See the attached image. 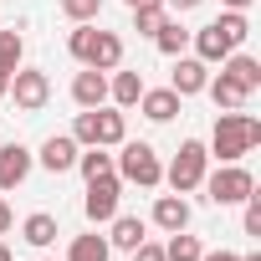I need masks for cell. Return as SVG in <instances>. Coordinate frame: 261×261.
I'll use <instances>...</instances> for the list:
<instances>
[{
  "label": "cell",
  "mask_w": 261,
  "mask_h": 261,
  "mask_svg": "<svg viewBox=\"0 0 261 261\" xmlns=\"http://www.w3.org/2000/svg\"><path fill=\"white\" fill-rule=\"evenodd\" d=\"M261 144V123L246 113V108H236V113H220L215 118V134H210V159H220V164H241L251 149Z\"/></svg>",
  "instance_id": "cell-1"
},
{
  "label": "cell",
  "mask_w": 261,
  "mask_h": 261,
  "mask_svg": "<svg viewBox=\"0 0 261 261\" xmlns=\"http://www.w3.org/2000/svg\"><path fill=\"white\" fill-rule=\"evenodd\" d=\"M72 139L82 144V149H118L123 139H128V118H123V108H82L77 113V123H72Z\"/></svg>",
  "instance_id": "cell-2"
},
{
  "label": "cell",
  "mask_w": 261,
  "mask_h": 261,
  "mask_svg": "<svg viewBox=\"0 0 261 261\" xmlns=\"http://www.w3.org/2000/svg\"><path fill=\"white\" fill-rule=\"evenodd\" d=\"M113 174L123 179V185H139V190H154V185H164V164H159V154L149 149V144H118V159H113Z\"/></svg>",
  "instance_id": "cell-3"
},
{
  "label": "cell",
  "mask_w": 261,
  "mask_h": 261,
  "mask_svg": "<svg viewBox=\"0 0 261 261\" xmlns=\"http://www.w3.org/2000/svg\"><path fill=\"white\" fill-rule=\"evenodd\" d=\"M200 190H205V200H210V205H241L246 195H256V174H251L246 164H220L215 174L205 169Z\"/></svg>",
  "instance_id": "cell-4"
},
{
  "label": "cell",
  "mask_w": 261,
  "mask_h": 261,
  "mask_svg": "<svg viewBox=\"0 0 261 261\" xmlns=\"http://www.w3.org/2000/svg\"><path fill=\"white\" fill-rule=\"evenodd\" d=\"M205 169H210L205 144H200V139H185V144H179V154H174V164L164 169V179H169V190H174V195H190V190H200Z\"/></svg>",
  "instance_id": "cell-5"
},
{
  "label": "cell",
  "mask_w": 261,
  "mask_h": 261,
  "mask_svg": "<svg viewBox=\"0 0 261 261\" xmlns=\"http://www.w3.org/2000/svg\"><path fill=\"white\" fill-rule=\"evenodd\" d=\"M11 97H16L21 113H41L51 102V77L41 67H16L11 72Z\"/></svg>",
  "instance_id": "cell-6"
},
{
  "label": "cell",
  "mask_w": 261,
  "mask_h": 261,
  "mask_svg": "<svg viewBox=\"0 0 261 261\" xmlns=\"http://www.w3.org/2000/svg\"><path fill=\"white\" fill-rule=\"evenodd\" d=\"M118 200H123V179H118V174H97V179H87L82 210H87L92 225H108V220L118 215Z\"/></svg>",
  "instance_id": "cell-7"
},
{
  "label": "cell",
  "mask_w": 261,
  "mask_h": 261,
  "mask_svg": "<svg viewBox=\"0 0 261 261\" xmlns=\"http://www.w3.org/2000/svg\"><path fill=\"white\" fill-rule=\"evenodd\" d=\"M190 41H195V57L205 62V67H215V62H225L230 51H236V41L220 31V21H210V26H200V31H190Z\"/></svg>",
  "instance_id": "cell-8"
},
{
  "label": "cell",
  "mask_w": 261,
  "mask_h": 261,
  "mask_svg": "<svg viewBox=\"0 0 261 261\" xmlns=\"http://www.w3.org/2000/svg\"><path fill=\"white\" fill-rule=\"evenodd\" d=\"M77 154H82V144L72 139V134H51L46 144H41V169H51V174H67V169H77Z\"/></svg>",
  "instance_id": "cell-9"
},
{
  "label": "cell",
  "mask_w": 261,
  "mask_h": 261,
  "mask_svg": "<svg viewBox=\"0 0 261 261\" xmlns=\"http://www.w3.org/2000/svg\"><path fill=\"white\" fill-rule=\"evenodd\" d=\"M205 82H210V67H205L200 57H174L169 87H174L179 97H195V92H205Z\"/></svg>",
  "instance_id": "cell-10"
},
{
  "label": "cell",
  "mask_w": 261,
  "mask_h": 261,
  "mask_svg": "<svg viewBox=\"0 0 261 261\" xmlns=\"http://www.w3.org/2000/svg\"><path fill=\"white\" fill-rule=\"evenodd\" d=\"M31 149L26 144H0V190H16V185H26V174H31Z\"/></svg>",
  "instance_id": "cell-11"
},
{
  "label": "cell",
  "mask_w": 261,
  "mask_h": 261,
  "mask_svg": "<svg viewBox=\"0 0 261 261\" xmlns=\"http://www.w3.org/2000/svg\"><path fill=\"white\" fill-rule=\"evenodd\" d=\"M72 102H77V108H102V102H108V72L82 67V72L72 77Z\"/></svg>",
  "instance_id": "cell-12"
},
{
  "label": "cell",
  "mask_w": 261,
  "mask_h": 261,
  "mask_svg": "<svg viewBox=\"0 0 261 261\" xmlns=\"http://www.w3.org/2000/svg\"><path fill=\"white\" fill-rule=\"evenodd\" d=\"M179 102H185V97H179L174 87H144V97H139V113H144L149 123H169V118L179 113Z\"/></svg>",
  "instance_id": "cell-13"
},
{
  "label": "cell",
  "mask_w": 261,
  "mask_h": 261,
  "mask_svg": "<svg viewBox=\"0 0 261 261\" xmlns=\"http://www.w3.org/2000/svg\"><path fill=\"white\" fill-rule=\"evenodd\" d=\"M82 67H97V72L123 67V36H118V31H97V36H92V51H87Z\"/></svg>",
  "instance_id": "cell-14"
},
{
  "label": "cell",
  "mask_w": 261,
  "mask_h": 261,
  "mask_svg": "<svg viewBox=\"0 0 261 261\" xmlns=\"http://www.w3.org/2000/svg\"><path fill=\"white\" fill-rule=\"evenodd\" d=\"M154 225H159L164 236L190 230V205H185V195H159V200H154Z\"/></svg>",
  "instance_id": "cell-15"
},
{
  "label": "cell",
  "mask_w": 261,
  "mask_h": 261,
  "mask_svg": "<svg viewBox=\"0 0 261 261\" xmlns=\"http://www.w3.org/2000/svg\"><path fill=\"white\" fill-rule=\"evenodd\" d=\"M205 92H210V102H215L220 113H236V108H246V102H251V92H246L236 77H225V72H220V77H210V82H205Z\"/></svg>",
  "instance_id": "cell-16"
},
{
  "label": "cell",
  "mask_w": 261,
  "mask_h": 261,
  "mask_svg": "<svg viewBox=\"0 0 261 261\" xmlns=\"http://www.w3.org/2000/svg\"><path fill=\"white\" fill-rule=\"evenodd\" d=\"M108 97H113V108H139V97H144V77L113 67V77H108Z\"/></svg>",
  "instance_id": "cell-17"
},
{
  "label": "cell",
  "mask_w": 261,
  "mask_h": 261,
  "mask_svg": "<svg viewBox=\"0 0 261 261\" xmlns=\"http://www.w3.org/2000/svg\"><path fill=\"white\" fill-rule=\"evenodd\" d=\"M220 72H225V77H236L246 92H256V87H261V62H256V57H246V51H230V57L220 62Z\"/></svg>",
  "instance_id": "cell-18"
},
{
  "label": "cell",
  "mask_w": 261,
  "mask_h": 261,
  "mask_svg": "<svg viewBox=\"0 0 261 261\" xmlns=\"http://www.w3.org/2000/svg\"><path fill=\"white\" fill-rule=\"evenodd\" d=\"M108 225H113V236H108V246H118V251H134V246H139V241L149 236V225H144L139 215H113Z\"/></svg>",
  "instance_id": "cell-19"
},
{
  "label": "cell",
  "mask_w": 261,
  "mask_h": 261,
  "mask_svg": "<svg viewBox=\"0 0 261 261\" xmlns=\"http://www.w3.org/2000/svg\"><path fill=\"white\" fill-rule=\"evenodd\" d=\"M108 256H113L108 236H72L67 246V261H108Z\"/></svg>",
  "instance_id": "cell-20"
},
{
  "label": "cell",
  "mask_w": 261,
  "mask_h": 261,
  "mask_svg": "<svg viewBox=\"0 0 261 261\" xmlns=\"http://www.w3.org/2000/svg\"><path fill=\"white\" fill-rule=\"evenodd\" d=\"M154 46H159L164 57H185V46H190V31H185L179 21H169V16H164V26L154 31Z\"/></svg>",
  "instance_id": "cell-21"
},
{
  "label": "cell",
  "mask_w": 261,
  "mask_h": 261,
  "mask_svg": "<svg viewBox=\"0 0 261 261\" xmlns=\"http://www.w3.org/2000/svg\"><path fill=\"white\" fill-rule=\"evenodd\" d=\"M21 236H26V246H51V241H57V215H46V210L26 215Z\"/></svg>",
  "instance_id": "cell-22"
},
{
  "label": "cell",
  "mask_w": 261,
  "mask_h": 261,
  "mask_svg": "<svg viewBox=\"0 0 261 261\" xmlns=\"http://www.w3.org/2000/svg\"><path fill=\"white\" fill-rule=\"evenodd\" d=\"M200 256H205V246H200V236H190V230H174L169 246H164V261H200Z\"/></svg>",
  "instance_id": "cell-23"
},
{
  "label": "cell",
  "mask_w": 261,
  "mask_h": 261,
  "mask_svg": "<svg viewBox=\"0 0 261 261\" xmlns=\"http://www.w3.org/2000/svg\"><path fill=\"white\" fill-rule=\"evenodd\" d=\"M26 57V36L21 31H0V72H16Z\"/></svg>",
  "instance_id": "cell-24"
},
{
  "label": "cell",
  "mask_w": 261,
  "mask_h": 261,
  "mask_svg": "<svg viewBox=\"0 0 261 261\" xmlns=\"http://www.w3.org/2000/svg\"><path fill=\"white\" fill-rule=\"evenodd\" d=\"M77 169H82V179H97V174H113V154H102V149L92 144L87 154H77Z\"/></svg>",
  "instance_id": "cell-25"
},
{
  "label": "cell",
  "mask_w": 261,
  "mask_h": 261,
  "mask_svg": "<svg viewBox=\"0 0 261 261\" xmlns=\"http://www.w3.org/2000/svg\"><path fill=\"white\" fill-rule=\"evenodd\" d=\"M62 16H67L72 26H82V21H97V16H102V0H62Z\"/></svg>",
  "instance_id": "cell-26"
},
{
  "label": "cell",
  "mask_w": 261,
  "mask_h": 261,
  "mask_svg": "<svg viewBox=\"0 0 261 261\" xmlns=\"http://www.w3.org/2000/svg\"><path fill=\"white\" fill-rule=\"evenodd\" d=\"M164 16H169L164 6H139V11H134V31H139V36H154V31L164 26Z\"/></svg>",
  "instance_id": "cell-27"
},
{
  "label": "cell",
  "mask_w": 261,
  "mask_h": 261,
  "mask_svg": "<svg viewBox=\"0 0 261 261\" xmlns=\"http://www.w3.org/2000/svg\"><path fill=\"white\" fill-rule=\"evenodd\" d=\"M241 205H246V215H241V225H246V236H261V195H246Z\"/></svg>",
  "instance_id": "cell-28"
},
{
  "label": "cell",
  "mask_w": 261,
  "mask_h": 261,
  "mask_svg": "<svg viewBox=\"0 0 261 261\" xmlns=\"http://www.w3.org/2000/svg\"><path fill=\"white\" fill-rule=\"evenodd\" d=\"M134 261H164V246H159V241H149V236H144V241H139V246H134Z\"/></svg>",
  "instance_id": "cell-29"
},
{
  "label": "cell",
  "mask_w": 261,
  "mask_h": 261,
  "mask_svg": "<svg viewBox=\"0 0 261 261\" xmlns=\"http://www.w3.org/2000/svg\"><path fill=\"white\" fill-rule=\"evenodd\" d=\"M11 225H16V215H11V205H6V195H0V236H6Z\"/></svg>",
  "instance_id": "cell-30"
},
{
  "label": "cell",
  "mask_w": 261,
  "mask_h": 261,
  "mask_svg": "<svg viewBox=\"0 0 261 261\" xmlns=\"http://www.w3.org/2000/svg\"><path fill=\"white\" fill-rule=\"evenodd\" d=\"M195 6H205V0H164V11H195Z\"/></svg>",
  "instance_id": "cell-31"
},
{
  "label": "cell",
  "mask_w": 261,
  "mask_h": 261,
  "mask_svg": "<svg viewBox=\"0 0 261 261\" xmlns=\"http://www.w3.org/2000/svg\"><path fill=\"white\" fill-rule=\"evenodd\" d=\"M200 261H241V256H236V251H205Z\"/></svg>",
  "instance_id": "cell-32"
},
{
  "label": "cell",
  "mask_w": 261,
  "mask_h": 261,
  "mask_svg": "<svg viewBox=\"0 0 261 261\" xmlns=\"http://www.w3.org/2000/svg\"><path fill=\"white\" fill-rule=\"evenodd\" d=\"M225 11H251V0H220Z\"/></svg>",
  "instance_id": "cell-33"
},
{
  "label": "cell",
  "mask_w": 261,
  "mask_h": 261,
  "mask_svg": "<svg viewBox=\"0 0 261 261\" xmlns=\"http://www.w3.org/2000/svg\"><path fill=\"white\" fill-rule=\"evenodd\" d=\"M128 11H139V6H164V0H123Z\"/></svg>",
  "instance_id": "cell-34"
},
{
  "label": "cell",
  "mask_w": 261,
  "mask_h": 261,
  "mask_svg": "<svg viewBox=\"0 0 261 261\" xmlns=\"http://www.w3.org/2000/svg\"><path fill=\"white\" fill-rule=\"evenodd\" d=\"M11 92V72H0V97H6Z\"/></svg>",
  "instance_id": "cell-35"
},
{
  "label": "cell",
  "mask_w": 261,
  "mask_h": 261,
  "mask_svg": "<svg viewBox=\"0 0 261 261\" xmlns=\"http://www.w3.org/2000/svg\"><path fill=\"white\" fill-rule=\"evenodd\" d=\"M0 261H16V256H11V246H6V241H0Z\"/></svg>",
  "instance_id": "cell-36"
}]
</instances>
